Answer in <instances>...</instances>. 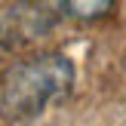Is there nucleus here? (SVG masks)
Instances as JSON below:
<instances>
[{
	"instance_id": "obj_2",
	"label": "nucleus",
	"mask_w": 126,
	"mask_h": 126,
	"mask_svg": "<svg viewBox=\"0 0 126 126\" xmlns=\"http://www.w3.org/2000/svg\"><path fill=\"white\" fill-rule=\"evenodd\" d=\"M68 12H80V16H102V12H111V3H71L65 6Z\"/></svg>"
},
{
	"instance_id": "obj_1",
	"label": "nucleus",
	"mask_w": 126,
	"mask_h": 126,
	"mask_svg": "<svg viewBox=\"0 0 126 126\" xmlns=\"http://www.w3.org/2000/svg\"><path fill=\"white\" fill-rule=\"evenodd\" d=\"M74 86V62L62 52H43L12 65L0 80V105L12 117H37Z\"/></svg>"
}]
</instances>
